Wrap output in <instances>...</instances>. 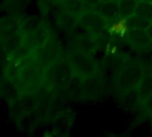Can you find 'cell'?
I'll list each match as a JSON object with an SVG mask.
<instances>
[{"mask_svg": "<svg viewBox=\"0 0 152 137\" xmlns=\"http://www.w3.org/2000/svg\"><path fill=\"white\" fill-rule=\"evenodd\" d=\"M139 0H118L121 19H127L133 15L136 11Z\"/></svg>", "mask_w": 152, "mask_h": 137, "instance_id": "7c38bea8", "label": "cell"}, {"mask_svg": "<svg viewBox=\"0 0 152 137\" xmlns=\"http://www.w3.org/2000/svg\"><path fill=\"white\" fill-rule=\"evenodd\" d=\"M99 45V40L92 35L87 34L76 38V49L81 53L94 55Z\"/></svg>", "mask_w": 152, "mask_h": 137, "instance_id": "ba28073f", "label": "cell"}, {"mask_svg": "<svg viewBox=\"0 0 152 137\" xmlns=\"http://www.w3.org/2000/svg\"><path fill=\"white\" fill-rule=\"evenodd\" d=\"M67 57L75 78L85 80L99 74V64L93 55L75 50L70 52Z\"/></svg>", "mask_w": 152, "mask_h": 137, "instance_id": "3957f363", "label": "cell"}, {"mask_svg": "<svg viewBox=\"0 0 152 137\" xmlns=\"http://www.w3.org/2000/svg\"><path fill=\"white\" fill-rule=\"evenodd\" d=\"M63 56L62 49L58 42L52 37L46 44L35 48L31 58L45 70Z\"/></svg>", "mask_w": 152, "mask_h": 137, "instance_id": "277c9868", "label": "cell"}, {"mask_svg": "<svg viewBox=\"0 0 152 137\" xmlns=\"http://www.w3.org/2000/svg\"><path fill=\"white\" fill-rule=\"evenodd\" d=\"M79 22L85 25L99 41L105 40L110 36L109 23L93 9L87 10L79 17Z\"/></svg>", "mask_w": 152, "mask_h": 137, "instance_id": "5b68a950", "label": "cell"}, {"mask_svg": "<svg viewBox=\"0 0 152 137\" xmlns=\"http://www.w3.org/2000/svg\"><path fill=\"white\" fill-rule=\"evenodd\" d=\"M82 1L89 9H94L101 2V0H82Z\"/></svg>", "mask_w": 152, "mask_h": 137, "instance_id": "2e32d148", "label": "cell"}, {"mask_svg": "<svg viewBox=\"0 0 152 137\" xmlns=\"http://www.w3.org/2000/svg\"><path fill=\"white\" fill-rule=\"evenodd\" d=\"M56 1H61V0H56Z\"/></svg>", "mask_w": 152, "mask_h": 137, "instance_id": "44dd1931", "label": "cell"}, {"mask_svg": "<svg viewBox=\"0 0 152 137\" xmlns=\"http://www.w3.org/2000/svg\"><path fill=\"white\" fill-rule=\"evenodd\" d=\"M146 30H147V33H148V37H150V39L152 40V22H151V24L148 26V28Z\"/></svg>", "mask_w": 152, "mask_h": 137, "instance_id": "e0dca14e", "label": "cell"}, {"mask_svg": "<svg viewBox=\"0 0 152 137\" xmlns=\"http://www.w3.org/2000/svg\"><path fill=\"white\" fill-rule=\"evenodd\" d=\"M151 21L147 20L143 17H140L137 14H133L131 17L125 19V24L127 28H132V29H142L147 30L148 26L151 24Z\"/></svg>", "mask_w": 152, "mask_h": 137, "instance_id": "4fadbf2b", "label": "cell"}, {"mask_svg": "<svg viewBox=\"0 0 152 137\" xmlns=\"http://www.w3.org/2000/svg\"><path fill=\"white\" fill-rule=\"evenodd\" d=\"M101 1H111V0H101ZM118 1V0H117Z\"/></svg>", "mask_w": 152, "mask_h": 137, "instance_id": "ffe728a7", "label": "cell"}, {"mask_svg": "<svg viewBox=\"0 0 152 137\" xmlns=\"http://www.w3.org/2000/svg\"><path fill=\"white\" fill-rule=\"evenodd\" d=\"M149 117H150V123H151V131H152V113L149 115Z\"/></svg>", "mask_w": 152, "mask_h": 137, "instance_id": "ac0fdd59", "label": "cell"}, {"mask_svg": "<svg viewBox=\"0 0 152 137\" xmlns=\"http://www.w3.org/2000/svg\"><path fill=\"white\" fill-rule=\"evenodd\" d=\"M140 1H147V2H150V3H152V0H140Z\"/></svg>", "mask_w": 152, "mask_h": 137, "instance_id": "d6986e66", "label": "cell"}, {"mask_svg": "<svg viewBox=\"0 0 152 137\" xmlns=\"http://www.w3.org/2000/svg\"><path fill=\"white\" fill-rule=\"evenodd\" d=\"M142 103V106L145 110V111L150 115L152 113V94L150 96H148V98H146L145 100H143L141 102Z\"/></svg>", "mask_w": 152, "mask_h": 137, "instance_id": "9a60e30c", "label": "cell"}, {"mask_svg": "<svg viewBox=\"0 0 152 137\" xmlns=\"http://www.w3.org/2000/svg\"><path fill=\"white\" fill-rule=\"evenodd\" d=\"M93 10L101 17H103L108 23L115 22L121 19L120 8L117 0L101 1Z\"/></svg>", "mask_w": 152, "mask_h": 137, "instance_id": "52a82bcc", "label": "cell"}, {"mask_svg": "<svg viewBox=\"0 0 152 137\" xmlns=\"http://www.w3.org/2000/svg\"><path fill=\"white\" fill-rule=\"evenodd\" d=\"M60 3L66 13L77 18L82 16L87 10H89L82 0H61Z\"/></svg>", "mask_w": 152, "mask_h": 137, "instance_id": "9c48e42d", "label": "cell"}, {"mask_svg": "<svg viewBox=\"0 0 152 137\" xmlns=\"http://www.w3.org/2000/svg\"><path fill=\"white\" fill-rule=\"evenodd\" d=\"M123 37L137 51H146L152 45V40L148 37L146 30L127 28Z\"/></svg>", "mask_w": 152, "mask_h": 137, "instance_id": "8992f818", "label": "cell"}, {"mask_svg": "<svg viewBox=\"0 0 152 137\" xmlns=\"http://www.w3.org/2000/svg\"><path fill=\"white\" fill-rule=\"evenodd\" d=\"M56 23H57V27L67 33H71L73 27L75 26V24L77 23L79 18L75 17L68 13H66L64 10L61 11L60 13H58L56 15Z\"/></svg>", "mask_w": 152, "mask_h": 137, "instance_id": "30bf717a", "label": "cell"}, {"mask_svg": "<svg viewBox=\"0 0 152 137\" xmlns=\"http://www.w3.org/2000/svg\"><path fill=\"white\" fill-rule=\"evenodd\" d=\"M73 79L74 75L67 56L63 55L45 70L46 87L52 93H60L67 90Z\"/></svg>", "mask_w": 152, "mask_h": 137, "instance_id": "7a4b0ae2", "label": "cell"}, {"mask_svg": "<svg viewBox=\"0 0 152 137\" xmlns=\"http://www.w3.org/2000/svg\"><path fill=\"white\" fill-rule=\"evenodd\" d=\"M145 73V67L141 62L132 59H124L115 76V87L120 94L124 95L136 90Z\"/></svg>", "mask_w": 152, "mask_h": 137, "instance_id": "6da1fadb", "label": "cell"}, {"mask_svg": "<svg viewBox=\"0 0 152 137\" xmlns=\"http://www.w3.org/2000/svg\"><path fill=\"white\" fill-rule=\"evenodd\" d=\"M140 102L152 94V71L145 73L136 88Z\"/></svg>", "mask_w": 152, "mask_h": 137, "instance_id": "8fae6325", "label": "cell"}, {"mask_svg": "<svg viewBox=\"0 0 152 137\" xmlns=\"http://www.w3.org/2000/svg\"><path fill=\"white\" fill-rule=\"evenodd\" d=\"M135 14L152 22V3L139 0Z\"/></svg>", "mask_w": 152, "mask_h": 137, "instance_id": "5bb4252c", "label": "cell"}]
</instances>
